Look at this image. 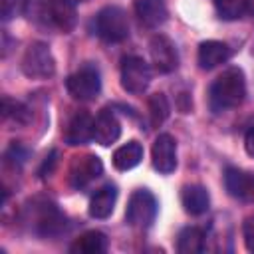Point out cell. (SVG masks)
<instances>
[{
    "instance_id": "cell-9",
    "label": "cell",
    "mask_w": 254,
    "mask_h": 254,
    "mask_svg": "<svg viewBox=\"0 0 254 254\" xmlns=\"http://www.w3.org/2000/svg\"><path fill=\"white\" fill-rule=\"evenodd\" d=\"M151 161H153V167L163 175H169L175 171V167H177V143L171 135L163 133L155 139L153 149H151Z\"/></svg>"
},
{
    "instance_id": "cell-30",
    "label": "cell",
    "mask_w": 254,
    "mask_h": 254,
    "mask_svg": "<svg viewBox=\"0 0 254 254\" xmlns=\"http://www.w3.org/2000/svg\"><path fill=\"white\" fill-rule=\"evenodd\" d=\"M64 2H69V4H73V6H75V4H79L81 0H64Z\"/></svg>"
},
{
    "instance_id": "cell-29",
    "label": "cell",
    "mask_w": 254,
    "mask_h": 254,
    "mask_svg": "<svg viewBox=\"0 0 254 254\" xmlns=\"http://www.w3.org/2000/svg\"><path fill=\"white\" fill-rule=\"evenodd\" d=\"M242 14L254 16V0H244V6H242Z\"/></svg>"
},
{
    "instance_id": "cell-28",
    "label": "cell",
    "mask_w": 254,
    "mask_h": 254,
    "mask_svg": "<svg viewBox=\"0 0 254 254\" xmlns=\"http://www.w3.org/2000/svg\"><path fill=\"white\" fill-rule=\"evenodd\" d=\"M244 149H246V153L254 159V125L246 131V135H244Z\"/></svg>"
},
{
    "instance_id": "cell-19",
    "label": "cell",
    "mask_w": 254,
    "mask_h": 254,
    "mask_svg": "<svg viewBox=\"0 0 254 254\" xmlns=\"http://www.w3.org/2000/svg\"><path fill=\"white\" fill-rule=\"evenodd\" d=\"M107 250V236L99 230H87L83 232L71 246L69 252L73 254H101Z\"/></svg>"
},
{
    "instance_id": "cell-20",
    "label": "cell",
    "mask_w": 254,
    "mask_h": 254,
    "mask_svg": "<svg viewBox=\"0 0 254 254\" xmlns=\"http://www.w3.org/2000/svg\"><path fill=\"white\" fill-rule=\"evenodd\" d=\"M141 159H143V145L139 141H129L113 153V167L117 171H129L137 167Z\"/></svg>"
},
{
    "instance_id": "cell-1",
    "label": "cell",
    "mask_w": 254,
    "mask_h": 254,
    "mask_svg": "<svg viewBox=\"0 0 254 254\" xmlns=\"http://www.w3.org/2000/svg\"><path fill=\"white\" fill-rule=\"evenodd\" d=\"M246 95V81L240 67H228L222 71L208 89V105L214 113H222L242 103Z\"/></svg>"
},
{
    "instance_id": "cell-7",
    "label": "cell",
    "mask_w": 254,
    "mask_h": 254,
    "mask_svg": "<svg viewBox=\"0 0 254 254\" xmlns=\"http://www.w3.org/2000/svg\"><path fill=\"white\" fill-rule=\"evenodd\" d=\"M151 83L149 64L137 56H127L121 60V85L133 95H141Z\"/></svg>"
},
{
    "instance_id": "cell-11",
    "label": "cell",
    "mask_w": 254,
    "mask_h": 254,
    "mask_svg": "<svg viewBox=\"0 0 254 254\" xmlns=\"http://www.w3.org/2000/svg\"><path fill=\"white\" fill-rule=\"evenodd\" d=\"M103 173V165L99 161V157L95 155H81L75 157L69 169V181L73 187L81 189L85 185H89L91 181H95L99 175Z\"/></svg>"
},
{
    "instance_id": "cell-21",
    "label": "cell",
    "mask_w": 254,
    "mask_h": 254,
    "mask_svg": "<svg viewBox=\"0 0 254 254\" xmlns=\"http://www.w3.org/2000/svg\"><path fill=\"white\" fill-rule=\"evenodd\" d=\"M177 250L181 254H198L204 250V232L196 226H187L181 230L177 240Z\"/></svg>"
},
{
    "instance_id": "cell-12",
    "label": "cell",
    "mask_w": 254,
    "mask_h": 254,
    "mask_svg": "<svg viewBox=\"0 0 254 254\" xmlns=\"http://www.w3.org/2000/svg\"><path fill=\"white\" fill-rule=\"evenodd\" d=\"M121 135V123L115 117V113L111 109H101L99 115L93 119V139L95 143L107 147L111 143H115Z\"/></svg>"
},
{
    "instance_id": "cell-24",
    "label": "cell",
    "mask_w": 254,
    "mask_h": 254,
    "mask_svg": "<svg viewBox=\"0 0 254 254\" xmlns=\"http://www.w3.org/2000/svg\"><path fill=\"white\" fill-rule=\"evenodd\" d=\"M244 0H216V8L222 18H238L242 14Z\"/></svg>"
},
{
    "instance_id": "cell-6",
    "label": "cell",
    "mask_w": 254,
    "mask_h": 254,
    "mask_svg": "<svg viewBox=\"0 0 254 254\" xmlns=\"http://www.w3.org/2000/svg\"><path fill=\"white\" fill-rule=\"evenodd\" d=\"M65 87H67V91H69V95L73 99H77V101H91L101 91L99 71L93 65H83L81 69L73 71L65 79Z\"/></svg>"
},
{
    "instance_id": "cell-15",
    "label": "cell",
    "mask_w": 254,
    "mask_h": 254,
    "mask_svg": "<svg viewBox=\"0 0 254 254\" xmlns=\"http://www.w3.org/2000/svg\"><path fill=\"white\" fill-rule=\"evenodd\" d=\"M135 14L139 22L147 28L161 26L169 16L163 0H135Z\"/></svg>"
},
{
    "instance_id": "cell-2",
    "label": "cell",
    "mask_w": 254,
    "mask_h": 254,
    "mask_svg": "<svg viewBox=\"0 0 254 254\" xmlns=\"http://www.w3.org/2000/svg\"><path fill=\"white\" fill-rule=\"evenodd\" d=\"M26 220L40 236H58L67 228L65 214L50 200H34L32 206H28Z\"/></svg>"
},
{
    "instance_id": "cell-27",
    "label": "cell",
    "mask_w": 254,
    "mask_h": 254,
    "mask_svg": "<svg viewBox=\"0 0 254 254\" xmlns=\"http://www.w3.org/2000/svg\"><path fill=\"white\" fill-rule=\"evenodd\" d=\"M242 234H244V244L250 252H254V216H248L242 224Z\"/></svg>"
},
{
    "instance_id": "cell-18",
    "label": "cell",
    "mask_w": 254,
    "mask_h": 254,
    "mask_svg": "<svg viewBox=\"0 0 254 254\" xmlns=\"http://www.w3.org/2000/svg\"><path fill=\"white\" fill-rule=\"evenodd\" d=\"M117 202V189L113 185H105L99 190H95V194L89 200V214L93 218H107Z\"/></svg>"
},
{
    "instance_id": "cell-10",
    "label": "cell",
    "mask_w": 254,
    "mask_h": 254,
    "mask_svg": "<svg viewBox=\"0 0 254 254\" xmlns=\"http://www.w3.org/2000/svg\"><path fill=\"white\" fill-rule=\"evenodd\" d=\"M75 6L64 0H46V22L44 26L58 28L62 32H71L75 26Z\"/></svg>"
},
{
    "instance_id": "cell-8",
    "label": "cell",
    "mask_w": 254,
    "mask_h": 254,
    "mask_svg": "<svg viewBox=\"0 0 254 254\" xmlns=\"http://www.w3.org/2000/svg\"><path fill=\"white\" fill-rule=\"evenodd\" d=\"M149 54H151L153 65L161 73H171L179 65V56H177L175 44L167 36H163V34H157V36L151 38V42H149Z\"/></svg>"
},
{
    "instance_id": "cell-25",
    "label": "cell",
    "mask_w": 254,
    "mask_h": 254,
    "mask_svg": "<svg viewBox=\"0 0 254 254\" xmlns=\"http://www.w3.org/2000/svg\"><path fill=\"white\" fill-rule=\"evenodd\" d=\"M20 6H24V0H0L2 20H10L12 16H16V12H18Z\"/></svg>"
},
{
    "instance_id": "cell-13",
    "label": "cell",
    "mask_w": 254,
    "mask_h": 254,
    "mask_svg": "<svg viewBox=\"0 0 254 254\" xmlns=\"http://www.w3.org/2000/svg\"><path fill=\"white\" fill-rule=\"evenodd\" d=\"M224 185L232 196L244 198V200H254V175L238 171L234 167H228L226 175H224Z\"/></svg>"
},
{
    "instance_id": "cell-23",
    "label": "cell",
    "mask_w": 254,
    "mask_h": 254,
    "mask_svg": "<svg viewBox=\"0 0 254 254\" xmlns=\"http://www.w3.org/2000/svg\"><path fill=\"white\" fill-rule=\"evenodd\" d=\"M2 115L4 119H12L18 125H26L30 121V109L22 101H16L10 97L2 99Z\"/></svg>"
},
{
    "instance_id": "cell-16",
    "label": "cell",
    "mask_w": 254,
    "mask_h": 254,
    "mask_svg": "<svg viewBox=\"0 0 254 254\" xmlns=\"http://www.w3.org/2000/svg\"><path fill=\"white\" fill-rule=\"evenodd\" d=\"M89 139H93V119L79 111L71 117L67 129H65V143L67 145H85Z\"/></svg>"
},
{
    "instance_id": "cell-26",
    "label": "cell",
    "mask_w": 254,
    "mask_h": 254,
    "mask_svg": "<svg viewBox=\"0 0 254 254\" xmlns=\"http://www.w3.org/2000/svg\"><path fill=\"white\" fill-rule=\"evenodd\" d=\"M26 157H28V149H24L20 143H12L10 149L6 151V159L12 161V163H16V165H20Z\"/></svg>"
},
{
    "instance_id": "cell-22",
    "label": "cell",
    "mask_w": 254,
    "mask_h": 254,
    "mask_svg": "<svg viewBox=\"0 0 254 254\" xmlns=\"http://www.w3.org/2000/svg\"><path fill=\"white\" fill-rule=\"evenodd\" d=\"M169 101L165 97V93H153L149 97V121L153 127H159L165 123V119L169 117Z\"/></svg>"
},
{
    "instance_id": "cell-3",
    "label": "cell",
    "mask_w": 254,
    "mask_h": 254,
    "mask_svg": "<svg viewBox=\"0 0 254 254\" xmlns=\"http://www.w3.org/2000/svg\"><path fill=\"white\" fill-rule=\"evenodd\" d=\"M95 32L107 44H119L129 36V20L123 8L105 6L95 16Z\"/></svg>"
},
{
    "instance_id": "cell-5",
    "label": "cell",
    "mask_w": 254,
    "mask_h": 254,
    "mask_svg": "<svg viewBox=\"0 0 254 254\" xmlns=\"http://www.w3.org/2000/svg\"><path fill=\"white\" fill-rule=\"evenodd\" d=\"M157 208H159V204H157V198L153 196V192L147 189H137L129 196V202L125 208V218L135 228H147L153 224V220L157 216Z\"/></svg>"
},
{
    "instance_id": "cell-17",
    "label": "cell",
    "mask_w": 254,
    "mask_h": 254,
    "mask_svg": "<svg viewBox=\"0 0 254 254\" xmlns=\"http://www.w3.org/2000/svg\"><path fill=\"white\" fill-rule=\"evenodd\" d=\"M181 202L189 214H202L208 210L210 196L208 190L200 185H187L181 190Z\"/></svg>"
},
{
    "instance_id": "cell-4",
    "label": "cell",
    "mask_w": 254,
    "mask_h": 254,
    "mask_svg": "<svg viewBox=\"0 0 254 254\" xmlns=\"http://www.w3.org/2000/svg\"><path fill=\"white\" fill-rule=\"evenodd\" d=\"M22 71L32 79H48L56 73V60L44 42H32L22 56Z\"/></svg>"
},
{
    "instance_id": "cell-14",
    "label": "cell",
    "mask_w": 254,
    "mask_h": 254,
    "mask_svg": "<svg viewBox=\"0 0 254 254\" xmlns=\"http://www.w3.org/2000/svg\"><path fill=\"white\" fill-rule=\"evenodd\" d=\"M230 48L224 42L218 40H206L198 46V65L202 69H212L220 64H224L230 58Z\"/></svg>"
}]
</instances>
